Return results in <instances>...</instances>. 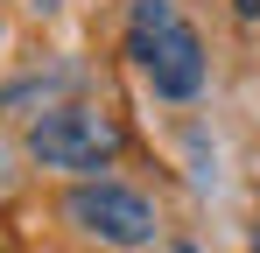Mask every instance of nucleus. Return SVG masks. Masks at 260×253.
Returning a JSON list of instances; mask_svg holds the SVG:
<instances>
[{"label": "nucleus", "mask_w": 260, "mask_h": 253, "mask_svg": "<svg viewBox=\"0 0 260 253\" xmlns=\"http://www.w3.org/2000/svg\"><path fill=\"white\" fill-rule=\"evenodd\" d=\"M127 56L141 64V78L162 99H197L204 91V42L176 14V0H134L127 7Z\"/></svg>", "instance_id": "obj_1"}, {"label": "nucleus", "mask_w": 260, "mask_h": 253, "mask_svg": "<svg viewBox=\"0 0 260 253\" xmlns=\"http://www.w3.org/2000/svg\"><path fill=\"white\" fill-rule=\"evenodd\" d=\"M120 120L113 113H99V106H49L43 120L28 126V155L43 169H71V176H85V169H106L120 155Z\"/></svg>", "instance_id": "obj_2"}, {"label": "nucleus", "mask_w": 260, "mask_h": 253, "mask_svg": "<svg viewBox=\"0 0 260 253\" xmlns=\"http://www.w3.org/2000/svg\"><path fill=\"white\" fill-rule=\"evenodd\" d=\"M63 218L91 232V239H106V246H148L155 239V197H141L127 183H78L71 197H63Z\"/></svg>", "instance_id": "obj_3"}, {"label": "nucleus", "mask_w": 260, "mask_h": 253, "mask_svg": "<svg viewBox=\"0 0 260 253\" xmlns=\"http://www.w3.org/2000/svg\"><path fill=\"white\" fill-rule=\"evenodd\" d=\"M239 7V21H260V0H232Z\"/></svg>", "instance_id": "obj_4"}, {"label": "nucleus", "mask_w": 260, "mask_h": 253, "mask_svg": "<svg viewBox=\"0 0 260 253\" xmlns=\"http://www.w3.org/2000/svg\"><path fill=\"white\" fill-rule=\"evenodd\" d=\"M0 190H14V176H7V148H0Z\"/></svg>", "instance_id": "obj_5"}, {"label": "nucleus", "mask_w": 260, "mask_h": 253, "mask_svg": "<svg viewBox=\"0 0 260 253\" xmlns=\"http://www.w3.org/2000/svg\"><path fill=\"white\" fill-rule=\"evenodd\" d=\"M176 253H197V246H176Z\"/></svg>", "instance_id": "obj_6"}, {"label": "nucleus", "mask_w": 260, "mask_h": 253, "mask_svg": "<svg viewBox=\"0 0 260 253\" xmlns=\"http://www.w3.org/2000/svg\"><path fill=\"white\" fill-rule=\"evenodd\" d=\"M253 253H260V246H253Z\"/></svg>", "instance_id": "obj_7"}]
</instances>
